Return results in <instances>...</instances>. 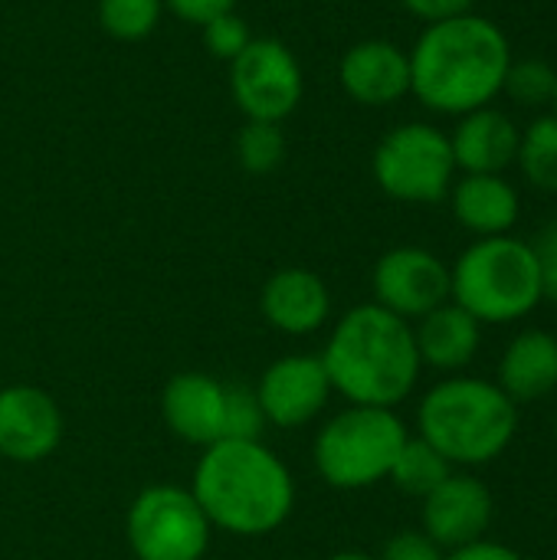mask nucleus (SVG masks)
<instances>
[{
    "label": "nucleus",
    "mask_w": 557,
    "mask_h": 560,
    "mask_svg": "<svg viewBox=\"0 0 557 560\" xmlns=\"http://www.w3.org/2000/svg\"><path fill=\"white\" fill-rule=\"evenodd\" d=\"M407 56L410 92L440 115L486 108L502 92L512 66L506 33L476 13L430 23Z\"/></svg>",
    "instance_id": "nucleus-1"
},
{
    "label": "nucleus",
    "mask_w": 557,
    "mask_h": 560,
    "mask_svg": "<svg viewBox=\"0 0 557 560\" xmlns=\"http://www.w3.org/2000/svg\"><path fill=\"white\" fill-rule=\"evenodd\" d=\"M190 492L213 532L263 538L282 528L295 509L289 466L259 440H220L194 466Z\"/></svg>",
    "instance_id": "nucleus-2"
},
{
    "label": "nucleus",
    "mask_w": 557,
    "mask_h": 560,
    "mask_svg": "<svg viewBox=\"0 0 557 560\" xmlns=\"http://www.w3.org/2000/svg\"><path fill=\"white\" fill-rule=\"evenodd\" d=\"M318 358L335 394L358 407L387 410L414 394L423 368L414 341V325L381 308L378 302L345 312Z\"/></svg>",
    "instance_id": "nucleus-3"
},
{
    "label": "nucleus",
    "mask_w": 557,
    "mask_h": 560,
    "mask_svg": "<svg viewBox=\"0 0 557 560\" xmlns=\"http://www.w3.org/2000/svg\"><path fill=\"white\" fill-rule=\"evenodd\" d=\"M417 430L450 466H486L512 446L519 404L492 381L446 377L420 400Z\"/></svg>",
    "instance_id": "nucleus-4"
},
{
    "label": "nucleus",
    "mask_w": 557,
    "mask_h": 560,
    "mask_svg": "<svg viewBox=\"0 0 557 560\" xmlns=\"http://www.w3.org/2000/svg\"><path fill=\"white\" fill-rule=\"evenodd\" d=\"M545 299L532 243L515 236H483L460 253L450 269V302L479 325H509Z\"/></svg>",
    "instance_id": "nucleus-5"
},
{
    "label": "nucleus",
    "mask_w": 557,
    "mask_h": 560,
    "mask_svg": "<svg viewBox=\"0 0 557 560\" xmlns=\"http://www.w3.org/2000/svg\"><path fill=\"white\" fill-rule=\"evenodd\" d=\"M407 436V423L394 410L348 404L318 430L312 459L325 486L361 492L391 476Z\"/></svg>",
    "instance_id": "nucleus-6"
},
{
    "label": "nucleus",
    "mask_w": 557,
    "mask_h": 560,
    "mask_svg": "<svg viewBox=\"0 0 557 560\" xmlns=\"http://www.w3.org/2000/svg\"><path fill=\"white\" fill-rule=\"evenodd\" d=\"M125 538L135 560H204L213 525L190 489L161 482L141 489L128 505Z\"/></svg>",
    "instance_id": "nucleus-7"
},
{
    "label": "nucleus",
    "mask_w": 557,
    "mask_h": 560,
    "mask_svg": "<svg viewBox=\"0 0 557 560\" xmlns=\"http://www.w3.org/2000/svg\"><path fill=\"white\" fill-rule=\"evenodd\" d=\"M378 187L404 203H437L450 194L456 161L450 135L433 125L407 121L384 135L371 158Z\"/></svg>",
    "instance_id": "nucleus-8"
},
{
    "label": "nucleus",
    "mask_w": 557,
    "mask_h": 560,
    "mask_svg": "<svg viewBox=\"0 0 557 560\" xmlns=\"http://www.w3.org/2000/svg\"><path fill=\"white\" fill-rule=\"evenodd\" d=\"M302 66L276 36H253L230 62V92L246 121H282L302 102Z\"/></svg>",
    "instance_id": "nucleus-9"
},
{
    "label": "nucleus",
    "mask_w": 557,
    "mask_h": 560,
    "mask_svg": "<svg viewBox=\"0 0 557 560\" xmlns=\"http://www.w3.org/2000/svg\"><path fill=\"white\" fill-rule=\"evenodd\" d=\"M371 289L381 308L420 322L450 302V266L423 246H394L374 262Z\"/></svg>",
    "instance_id": "nucleus-10"
},
{
    "label": "nucleus",
    "mask_w": 557,
    "mask_h": 560,
    "mask_svg": "<svg viewBox=\"0 0 557 560\" xmlns=\"http://www.w3.org/2000/svg\"><path fill=\"white\" fill-rule=\"evenodd\" d=\"M253 390L266 423L279 430H299L312 423L335 394L318 354H286L272 361Z\"/></svg>",
    "instance_id": "nucleus-11"
},
{
    "label": "nucleus",
    "mask_w": 557,
    "mask_h": 560,
    "mask_svg": "<svg viewBox=\"0 0 557 560\" xmlns=\"http://www.w3.org/2000/svg\"><path fill=\"white\" fill-rule=\"evenodd\" d=\"M62 443V410L56 397L33 384L0 390V456L20 466L49 459Z\"/></svg>",
    "instance_id": "nucleus-12"
},
{
    "label": "nucleus",
    "mask_w": 557,
    "mask_h": 560,
    "mask_svg": "<svg viewBox=\"0 0 557 560\" xmlns=\"http://www.w3.org/2000/svg\"><path fill=\"white\" fill-rule=\"evenodd\" d=\"M496 515V502L486 482L466 472H453L423 499V535H430L443 551L473 545L486 538Z\"/></svg>",
    "instance_id": "nucleus-13"
},
{
    "label": "nucleus",
    "mask_w": 557,
    "mask_h": 560,
    "mask_svg": "<svg viewBox=\"0 0 557 560\" xmlns=\"http://www.w3.org/2000/svg\"><path fill=\"white\" fill-rule=\"evenodd\" d=\"M227 390L230 384L204 371L174 374L161 390V417L167 430L200 450L227 440Z\"/></svg>",
    "instance_id": "nucleus-14"
},
{
    "label": "nucleus",
    "mask_w": 557,
    "mask_h": 560,
    "mask_svg": "<svg viewBox=\"0 0 557 560\" xmlns=\"http://www.w3.org/2000/svg\"><path fill=\"white\" fill-rule=\"evenodd\" d=\"M259 308H263V318L276 331L289 338H305V335H315L328 322L332 292L318 272L289 266L266 279L259 292Z\"/></svg>",
    "instance_id": "nucleus-15"
},
{
    "label": "nucleus",
    "mask_w": 557,
    "mask_h": 560,
    "mask_svg": "<svg viewBox=\"0 0 557 560\" xmlns=\"http://www.w3.org/2000/svg\"><path fill=\"white\" fill-rule=\"evenodd\" d=\"M338 75L355 102L381 108L410 92V56L391 39H361L341 56Z\"/></svg>",
    "instance_id": "nucleus-16"
},
{
    "label": "nucleus",
    "mask_w": 557,
    "mask_h": 560,
    "mask_svg": "<svg viewBox=\"0 0 557 560\" xmlns=\"http://www.w3.org/2000/svg\"><path fill=\"white\" fill-rule=\"evenodd\" d=\"M519 141L522 131L515 128V121L492 105L460 115V125L450 135L453 161L466 174H502L515 164Z\"/></svg>",
    "instance_id": "nucleus-17"
},
{
    "label": "nucleus",
    "mask_w": 557,
    "mask_h": 560,
    "mask_svg": "<svg viewBox=\"0 0 557 560\" xmlns=\"http://www.w3.org/2000/svg\"><path fill=\"white\" fill-rule=\"evenodd\" d=\"M414 341H417L420 364L456 374L476 361L483 345V325L456 302H446L417 322Z\"/></svg>",
    "instance_id": "nucleus-18"
},
{
    "label": "nucleus",
    "mask_w": 557,
    "mask_h": 560,
    "mask_svg": "<svg viewBox=\"0 0 557 560\" xmlns=\"http://www.w3.org/2000/svg\"><path fill=\"white\" fill-rule=\"evenodd\" d=\"M453 217L469 233L483 236H506L519 220V190L502 174H463L450 187Z\"/></svg>",
    "instance_id": "nucleus-19"
},
{
    "label": "nucleus",
    "mask_w": 557,
    "mask_h": 560,
    "mask_svg": "<svg viewBox=\"0 0 557 560\" xmlns=\"http://www.w3.org/2000/svg\"><path fill=\"white\" fill-rule=\"evenodd\" d=\"M499 387L515 404H532L557 390V335L529 328L509 341L499 361Z\"/></svg>",
    "instance_id": "nucleus-20"
},
{
    "label": "nucleus",
    "mask_w": 557,
    "mask_h": 560,
    "mask_svg": "<svg viewBox=\"0 0 557 560\" xmlns=\"http://www.w3.org/2000/svg\"><path fill=\"white\" fill-rule=\"evenodd\" d=\"M453 476V466L420 436H407L394 469H391V482L404 492V495H414V499H427L440 482H446Z\"/></svg>",
    "instance_id": "nucleus-21"
},
{
    "label": "nucleus",
    "mask_w": 557,
    "mask_h": 560,
    "mask_svg": "<svg viewBox=\"0 0 557 560\" xmlns=\"http://www.w3.org/2000/svg\"><path fill=\"white\" fill-rule=\"evenodd\" d=\"M515 164L522 167L525 180L545 194H557V115L535 118L519 141V158Z\"/></svg>",
    "instance_id": "nucleus-22"
},
{
    "label": "nucleus",
    "mask_w": 557,
    "mask_h": 560,
    "mask_svg": "<svg viewBox=\"0 0 557 560\" xmlns=\"http://www.w3.org/2000/svg\"><path fill=\"white\" fill-rule=\"evenodd\" d=\"M164 0H98V23L108 36L135 43L154 33Z\"/></svg>",
    "instance_id": "nucleus-23"
},
{
    "label": "nucleus",
    "mask_w": 557,
    "mask_h": 560,
    "mask_svg": "<svg viewBox=\"0 0 557 560\" xmlns=\"http://www.w3.org/2000/svg\"><path fill=\"white\" fill-rule=\"evenodd\" d=\"M236 161L250 174H272L286 161V135L276 121H246L236 135Z\"/></svg>",
    "instance_id": "nucleus-24"
},
{
    "label": "nucleus",
    "mask_w": 557,
    "mask_h": 560,
    "mask_svg": "<svg viewBox=\"0 0 557 560\" xmlns=\"http://www.w3.org/2000/svg\"><path fill=\"white\" fill-rule=\"evenodd\" d=\"M557 85V69H552L548 62L542 59H512L509 72H506V85L502 92H509L515 102L535 108V105H552Z\"/></svg>",
    "instance_id": "nucleus-25"
},
{
    "label": "nucleus",
    "mask_w": 557,
    "mask_h": 560,
    "mask_svg": "<svg viewBox=\"0 0 557 560\" xmlns=\"http://www.w3.org/2000/svg\"><path fill=\"white\" fill-rule=\"evenodd\" d=\"M200 30H204V46H207V52L217 56V59H227V62H233V59L250 46V39H253L250 23H246L243 16H236L233 10L213 16V20L204 23Z\"/></svg>",
    "instance_id": "nucleus-26"
},
{
    "label": "nucleus",
    "mask_w": 557,
    "mask_h": 560,
    "mask_svg": "<svg viewBox=\"0 0 557 560\" xmlns=\"http://www.w3.org/2000/svg\"><path fill=\"white\" fill-rule=\"evenodd\" d=\"M266 417L259 410L256 390L230 384L227 390V440H259Z\"/></svg>",
    "instance_id": "nucleus-27"
},
{
    "label": "nucleus",
    "mask_w": 557,
    "mask_h": 560,
    "mask_svg": "<svg viewBox=\"0 0 557 560\" xmlns=\"http://www.w3.org/2000/svg\"><path fill=\"white\" fill-rule=\"evenodd\" d=\"M378 560H446V551L430 535L407 528V532H397L387 538Z\"/></svg>",
    "instance_id": "nucleus-28"
},
{
    "label": "nucleus",
    "mask_w": 557,
    "mask_h": 560,
    "mask_svg": "<svg viewBox=\"0 0 557 560\" xmlns=\"http://www.w3.org/2000/svg\"><path fill=\"white\" fill-rule=\"evenodd\" d=\"M532 249H535V259H538V269H542L545 295L557 302V217L552 223L542 226V233L535 236Z\"/></svg>",
    "instance_id": "nucleus-29"
},
{
    "label": "nucleus",
    "mask_w": 557,
    "mask_h": 560,
    "mask_svg": "<svg viewBox=\"0 0 557 560\" xmlns=\"http://www.w3.org/2000/svg\"><path fill=\"white\" fill-rule=\"evenodd\" d=\"M164 7H171V10H174L181 20H187V23L204 26V23H210L213 16L230 13V10L236 7V0H164Z\"/></svg>",
    "instance_id": "nucleus-30"
},
{
    "label": "nucleus",
    "mask_w": 557,
    "mask_h": 560,
    "mask_svg": "<svg viewBox=\"0 0 557 560\" xmlns=\"http://www.w3.org/2000/svg\"><path fill=\"white\" fill-rule=\"evenodd\" d=\"M414 16L427 20V23H440V20H453L469 13L473 0H401Z\"/></svg>",
    "instance_id": "nucleus-31"
},
{
    "label": "nucleus",
    "mask_w": 557,
    "mask_h": 560,
    "mask_svg": "<svg viewBox=\"0 0 557 560\" xmlns=\"http://www.w3.org/2000/svg\"><path fill=\"white\" fill-rule=\"evenodd\" d=\"M446 560H525L515 548L509 545H499V541H473V545H463V548H453Z\"/></svg>",
    "instance_id": "nucleus-32"
},
{
    "label": "nucleus",
    "mask_w": 557,
    "mask_h": 560,
    "mask_svg": "<svg viewBox=\"0 0 557 560\" xmlns=\"http://www.w3.org/2000/svg\"><path fill=\"white\" fill-rule=\"evenodd\" d=\"M328 560H378L374 555H368V551H338V555H332Z\"/></svg>",
    "instance_id": "nucleus-33"
},
{
    "label": "nucleus",
    "mask_w": 557,
    "mask_h": 560,
    "mask_svg": "<svg viewBox=\"0 0 557 560\" xmlns=\"http://www.w3.org/2000/svg\"><path fill=\"white\" fill-rule=\"evenodd\" d=\"M552 108H555V115H557V85H555V98H552Z\"/></svg>",
    "instance_id": "nucleus-34"
},
{
    "label": "nucleus",
    "mask_w": 557,
    "mask_h": 560,
    "mask_svg": "<svg viewBox=\"0 0 557 560\" xmlns=\"http://www.w3.org/2000/svg\"><path fill=\"white\" fill-rule=\"evenodd\" d=\"M555 436H557V417H555Z\"/></svg>",
    "instance_id": "nucleus-35"
}]
</instances>
